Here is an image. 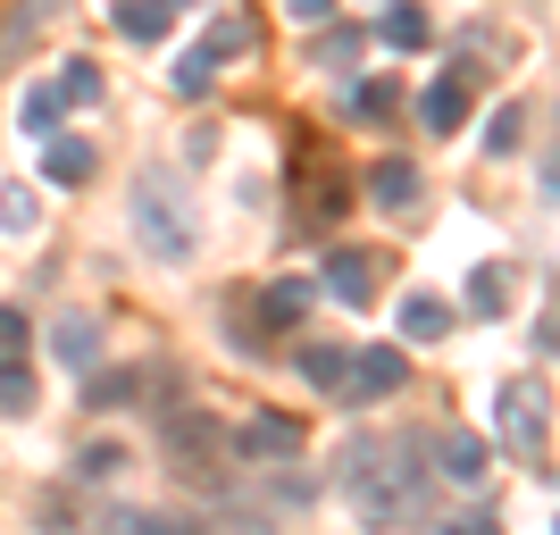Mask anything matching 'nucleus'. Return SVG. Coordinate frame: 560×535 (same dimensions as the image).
<instances>
[{"mask_svg":"<svg viewBox=\"0 0 560 535\" xmlns=\"http://www.w3.org/2000/svg\"><path fill=\"white\" fill-rule=\"evenodd\" d=\"M343 369H351L343 344H310V351H302V385H310V394H327V402L343 394Z\"/></svg>","mask_w":560,"mask_h":535,"instance_id":"nucleus-14","label":"nucleus"},{"mask_svg":"<svg viewBox=\"0 0 560 535\" xmlns=\"http://www.w3.org/2000/svg\"><path fill=\"white\" fill-rule=\"evenodd\" d=\"M427 443H394V452H351L343 486H351V511L369 519V527H401V519L427 511Z\"/></svg>","mask_w":560,"mask_h":535,"instance_id":"nucleus-1","label":"nucleus"},{"mask_svg":"<svg viewBox=\"0 0 560 535\" xmlns=\"http://www.w3.org/2000/svg\"><path fill=\"white\" fill-rule=\"evenodd\" d=\"M50 360L75 369V376H93L101 369V326L93 318H59V326H50Z\"/></svg>","mask_w":560,"mask_h":535,"instance_id":"nucleus-10","label":"nucleus"},{"mask_svg":"<svg viewBox=\"0 0 560 535\" xmlns=\"http://www.w3.org/2000/svg\"><path fill=\"white\" fill-rule=\"evenodd\" d=\"M117 468H126V452H117V443H93V452L75 461V477H84V486H109Z\"/></svg>","mask_w":560,"mask_h":535,"instance_id":"nucleus-28","label":"nucleus"},{"mask_svg":"<svg viewBox=\"0 0 560 535\" xmlns=\"http://www.w3.org/2000/svg\"><path fill=\"white\" fill-rule=\"evenodd\" d=\"M0 226H9V234H34V193H18V185L0 193Z\"/></svg>","mask_w":560,"mask_h":535,"instance_id":"nucleus-29","label":"nucleus"},{"mask_svg":"<svg viewBox=\"0 0 560 535\" xmlns=\"http://www.w3.org/2000/svg\"><path fill=\"white\" fill-rule=\"evenodd\" d=\"M284 18L293 25H335V0H284Z\"/></svg>","mask_w":560,"mask_h":535,"instance_id":"nucleus-32","label":"nucleus"},{"mask_svg":"<svg viewBox=\"0 0 560 535\" xmlns=\"http://www.w3.org/2000/svg\"><path fill=\"white\" fill-rule=\"evenodd\" d=\"M401 385H410V360H401L394 344H369V351H351V369H343V410H376V402H394Z\"/></svg>","mask_w":560,"mask_h":535,"instance_id":"nucleus-3","label":"nucleus"},{"mask_svg":"<svg viewBox=\"0 0 560 535\" xmlns=\"http://www.w3.org/2000/svg\"><path fill=\"white\" fill-rule=\"evenodd\" d=\"M135 394H142L135 369H126V376H117V369H93V376H84V410H135Z\"/></svg>","mask_w":560,"mask_h":535,"instance_id":"nucleus-16","label":"nucleus"},{"mask_svg":"<svg viewBox=\"0 0 560 535\" xmlns=\"http://www.w3.org/2000/svg\"><path fill=\"white\" fill-rule=\"evenodd\" d=\"M167 84H176V93H185V101H201V93H210V84H218V59H210V50H201V43H192L185 59L167 68Z\"/></svg>","mask_w":560,"mask_h":535,"instance_id":"nucleus-20","label":"nucleus"},{"mask_svg":"<svg viewBox=\"0 0 560 535\" xmlns=\"http://www.w3.org/2000/svg\"><path fill=\"white\" fill-rule=\"evenodd\" d=\"M435 477H444V486H460V493H477L493 477V443L486 435H460V427H452V435H435Z\"/></svg>","mask_w":560,"mask_h":535,"instance_id":"nucleus-4","label":"nucleus"},{"mask_svg":"<svg viewBox=\"0 0 560 535\" xmlns=\"http://www.w3.org/2000/svg\"><path fill=\"white\" fill-rule=\"evenodd\" d=\"M93 167H101V151L84 135H50L43 142V185H93Z\"/></svg>","mask_w":560,"mask_h":535,"instance_id":"nucleus-8","label":"nucleus"},{"mask_svg":"<svg viewBox=\"0 0 560 535\" xmlns=\"http://www.w3.org/2000/svg\"><path fill=\"white\" fill-rule=\"evenodd\" d=\"M59 117H68L59 84H34V93H25V109H18V126H25V135H43V142H50V126H59Z\"/></svg>","mask_w":560,"mask_h":535,"instance_id":"nucleus-23","label":"nucleus"},{"mask_svg":"<svg viewBox=\"0 0 560 535\" xmlns=\"http://www.w3.org/2000/svg\"><path fill=\"white\" fill-rule=\"evenodd\" d=\"M310 293H318V284H302V277L268 284V293H259V326H293V318L310 310Z\"/></svg>","mask_w":560,"mask_h":535,"instance_id":"nucleus-18","label":"nucleus"},{"mask_svg":"<svg viewBox=\"0 0 560 535\" xmlns=\"http://www.w3.org/2000/svg\"><path fill=\"white\" fill-rule=\"evenodd\" d=\"M50 84H59V101H68V109H93V101H101V68H93V59H68Z\"/></svg>","mask_w":560,"mask_h":535,"instance_id":"nucleus-22","label":"nucleus"},{"mask_svg":"<svg viewBox=\"0 0 560 535\" xmlns=\"http://www.w3.org/2000/svg\"><path fill=\"white\" fill-rule=\"evenodd\" d=\"M435 535H502V519H493V511H460V519H444Z\"/></svg>","mask_w":560,"mask_h":535,"instance_id":"nucleus-31","label":"nucleus"},{"mask_svg":"<svg viewBox=\"0 0 560 535\" xmlns=\"http://www.w3.org/2000/svg\"><path fill=\"white\" fill-rule=\"evenodd\" d=\"M201 50H210L218 68H226V59H243V50H259V18H218L210 34H201Z\"/></svg>","mask_w":560,"mask_h":535,"instance_id":"nucleus-17","label":"nucleus"},{"mask_svg":"<svg viewBox=\"0 0 560 535\" xmlns=\"http://www.w3.org/2000/svg\"><path fill=\"white\" fill-rule=\"evenodd\" d=\"M234 452H243V461H259V468H293V461H302V427L259 410L252 427H234Z\"/></svg>","mask_w":560,"mask_h":535,"instance_id":"nucleus-6","label":"nucleus"},{"mask_svg":"<svg viewBox=\"0 0 560 535\" xmlns=\"http://www.w3.org/2000/svg\"><path fill=\"white\" fill-rule=\"evenodd\" d=\"M0 360H25V310L0 302Z\"/></svg>","mask_w":560,"mask_h":535,"instance_id":"nucleus-30","label":"nucleus"},{"mask_svg":"<svg viewBox=\"0 0 560 535\" xmlns=\"http://www.w3.org/2000/svg\"><path fill=\"white\" fill-rule=\"evenodd\" d=\"M376 34H385L394 50H427V43H435V25H427V9H419V0H394V9L376 18Z\"/></svg>","mask_w":560,"mask_h":535,"instance_id":"nucleus-13","label":"nucleus"},{"mask_svg":"<svg viewBox=\"0 0 560 535\" xmlns=\"http://www.w3.org/2000/svg\"><path fill=\"white\" fill-rule=\"evenodd\" d=\"M167 25H176L167 0H117V34H126V43H160Z\"/></svg>","mask_w":560,"mask_h":535,"instance_id":"nucleus-15","label":"nucleus"},{"mask_svg":"<svg viewBox=\"0 0 560 535\" xmlns=\"http://www.w3.org/2000/svg\"><path fill=\"white\" fill-rule=\"evenodd\" d=\"M25 410H34V369L0 360V419H25Z\"/></svg>","mask_w":560,"mask_h":535,"instance_id":"nucleus-25","label":"nucleus"},{"mask_svg":"<svg viewBox=\"0 0 560 535\" xmlns=\"http://www.w3.org/2000/svg\"><path fill=\"white\" fill-rule=\"evenodd\" d=\"M318 68L343 75V84H360V34H351V25H335L327 43H318Z\"/></svg>","mask_w":560,"mask_h":535,"instance_id":"nucleus-24","label":"nucleus"},{"mask_svg":"<svg viewBox=\"0 0 560 535\" xmlns=\"http://www.w3.org/2000/svg\"><path fill=\"white\" fill-rule=\"evenodd\" d=\"M351 109L369 117V126H385V117H401V84L394 75H369V84H351Z\"/></svg>","mask_w":560,"mask_h":535,"instance_id":"nucleus-19","label":"nucleus"},{"mask_svg":"<svg viewBox=\"0 0 560 535\" xmlns=\"http://www.w3.org/2000/svg\"><path fill=\"white\" fill-rule=\"evenodd\" d=\"M419 193H427L419 160H376L369 167V201L376 210H419Z\"/></svg>","mask_w":560,"mask_h":535,"instance_id":"nucleus-9","label":"nucleus"},{"mask_svg":"<svg viewBox=\"0 0 560 535\" xmlns=\"http://www.w3.org/2000/svg\"><path fill=\"white\" fill-rule=\"evenodd\" d=\"M518 142H527V109H518V101H502V109H493V126H486V151H493V160H511Z\"/></svg>","mask_w":560,"mask_h":535,"instance_id":"nucleus-27","label":"nucleus"},{"mask_svg":"<svg viewBox=\"0 0 560 535\" xmlns=\"http://www.w3.org/2000/svg\"><path fill=\"white\" fill-rule=\"evenodd\" d=\"M502 435H511L518 452H544V394H536V385L502 394Z\"/></svg>","mask_w":560,"mask_h":535,"instance_id":"nucleus-11","label":"nucleus"},{"mask_svg":"<svg viewBox=\"0 0 560 535\" xmlns=\"http://www.w3.org/2000/svg\"><path fill=\"white\" fill-rule=\"evenodd\" d=\"M101 535H192V519H176V511H117Z\"/></svg>","mask_w":560,"mask_h":535,"instance_id":"nucleus-21","label":"nucleus"},{"mask_svg":"<svg viewBox=\"0 0 560 535\" xmlns=\"http://www.w3.org/2000/svg\"><path fill=\"white\" fill-rule=\"evenodd\" d=\"M401 335H410V344H444L452 335V302L444 293H410V302H401Z\"/></svg>","mask_w":560,"mask_h":535,"instance_id":"nucleus-12","label":"nucleus"},{"mask_svg":"<svg viewBox=\"0 0 560 535\" xmlns=\"http://www.w3.org/2000/svg\"><path fill=\"white\" fill-rule=\"evenodd\" d=\"M126 210H135V234L151 243V259H192L201 226H192V201L176 193V176H167V167H142Z\"/></svg>","mask_w":560,"mask_h":535,"instance_id":"nucleus-2","label":"nucleus"},{"mask_svg":"<svg viewBox=\"0 0 560 535\" xmlns=\"http://www.w3.org/2000/svg\"><path fill=\"white\" fill-rule=\"evenodd\" d=\"M318 293H327L335 310H369V302H376V259H369V252H327Z\"/></svg>","mask_w":560,"mask_h":535,"instance_id":"nucleus-5","label":"nucleus"},{"mask_svg":"<svg viewBox=\"0 0 560 535\" xmlns=\"http://www.w3.org/2000/svg\"><path fill=\"white\" fill-rule=\"evenodd\" d=\"M468 109H477V84H468V68H444L435 84H427V101H419L427 135H460V126H468Z\"/></svg>","mask_w":560,"mask_h":535,"instance_id":"nucleus-7","label":"nucleus"},{"mask_svg":"<svg viewBox=\"0 0 560 535\" xmlns=\"http://www.w3.org/2000/svg\"><path fill=\"white\" fill-rule=\"evenodd\" d=\"M468 310H477V318H502V310H511V277H502V268H477V277H468Z\"/></svg>","mask_w":560,"mask_h":535,"instance_id":"nucleus-26","label":"nucleus"}]
</instances>
